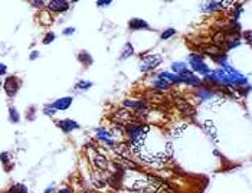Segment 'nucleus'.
I'll use <instances>...</instances> for the list:
<instances>
[{"mask_svg":"<svg viewBox=\"0 0 252 193\" xmlns=\"http://www.w3.org/2000/svg\"><path fill=\"white\" fill-rule=\"evenodd\" d=\"M20 87V81L16 77H9L7 79H6V82H4V89H6V92L9 94V95H15L16 92H17V89H19Z\"/></svg>","mask_w":252,"mask_h":193,"instance_id":"obj_1","label":"nucleus"},{"mask_svg":"<svg viewBox=\"0 0 252 193\" xmlns=\"http://www.w3.org/2000/svg\"><path fill=\"white\" fill-rule=\"evenodd\" d=\"M128 26H130V29L131 30H138V29H148V25H147L146 20H143V19H131L130 22H128Z\"/></svg>","mask_w":252,"mask_h":193,"instance_id":"obj_2","label":"nucleus"},{"mask_svg":"<svg viewBox=\"0 0 252 193\" xmlns=\"http://www.w3.org/2000/svg\"><path fill=\"white\" fill-rule=\"evenodd\" d=\"M49 9L53 12H65L68 10V2H51V3H48Z\"/></svg>","mask_w":252,"mask_h":193,"instance_id":"obj_3","label":"nucleus"},{"mask_svg":"<svg viewBox=\"0 0 252 193\" xmlns=\"http://www.w3.org/2000/svg\"><path fill=\"white\" fill-rule=\"evenodd\" d=\"M71 102H72L71 98H62V100L56 101V102L53 104V107L61 108V110H65V108H68L69 105H71Z\"/></svg>","mask_w":252,"mask_h":193,"instance_id":"obj_4","label":"nucleus"},{"mask_svg":"<svg viewBox=\"0 0 252 193\" xmlns=\"http://www.w3.org/2000/svg\"><path fill=\"white\" fill-rule=\"evenodd\" d=\"M95 164H97L99 169H107V166H108V163H107V160L104 159L102 156H97V160H95Z\"/></svg>","mask_w":252,"mask_h":193,"instance_id":"obj_5","label":"nucleus"},{"mask_svg":"<svg viewBox=\"0 0 252 193\" xmlns=\"http://www.w3.org/2000/svg\"><path fill=\"white\" fill-rule=\"evenodd\" d=\"M79 61H81V62H82V61H85V65H90V63L92 62V58H91L87 52H81V53H79Z\"/></svg>","mask_w":252,"mask_h":193,"instance_id":"obj_6","label":"nucleus"},{"mask_svg":"<svg viewBox=\"0 0 252 193\" xmlns=\"http://www.w3.org/2000/svg\"><path fill=\"white\" fill-rule=\"evenodd\" d=\"M174 33H176V30H174V29H166L164 32L162 33V39H164V41H166V39H169V37L173 36Z\"/></svg>","mask_w":252,"mask_h":193,"instance_id":"obj_7","label":"nucleus"},{"mask_svg":"<svg viewBox=\"0 0 252 193\" xmlns=\"http://www.w3.org/2000/svg\"><path fill=\"white\" fill-rule=\"evenodd\" d=\"M53 39H55V36H53L52 33H49V35H46V36L43 37V43H49V42H52Z\"/></svg>","mask_w":252,"mask_h":193,"instance_id":"obj_8","label":"nucleus"},{"mask_svg":"<svg viewBox=\"0 0 252 193\" xmlns=\"http://www.w3.org/2000/svg\"><path fill=\"white\" fill-rule=\"evenodd\" d=\"M91 87V82H79L76 88H90Z\"/></svg>","mask_w":252,"mask_h":193,"instance_id":"obj_9","label":"nucleus"},{"mask_svg":"<svg viewBox=\"0 0 252 193\" xmlns=\"http://www.w3.org/2000/svg\"><path fill=\"white\" fill-rule=\"evenodd\" d=\"M74 30H75L74 27H68V29H65V30H64V33H65V35H71L72 32H74Z\"/></svg>","mask_w":252,"mask_h":193,"instance_id":"obj_10","label":"nucleus"},{"mask_svg":"<svg viewBox=\"0 0 252 193\" xmlns=\"http://www.w3.org/2000/svg\"><path fill=\"white\" fill-rule=\"evenodd\" d=\"M6 72V65H0V74H4Z\"/></svg>","mask_w":252,"mask_h":193,"instance_id":"obj_11","label":"nucleus"},{"mask_svg":"<svg viewBox=\"0 0 252 193\" xmlns=\"http://www.w3.org/2000/svg\"><path fill=\"white\" fill-rule=\"evenodd\" d=\"M59 193H69V190H66V189H64V190H61Z\"/></svg>","mask_w":252,"mask_h":193,"instance_id":"obj_12","label":"nucleus"}]
</instances>
